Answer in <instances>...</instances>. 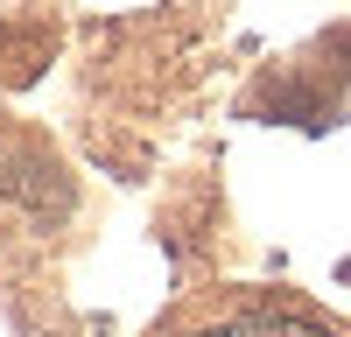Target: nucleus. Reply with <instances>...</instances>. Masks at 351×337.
<instances>
[{
    "label": "nucleus",
    "mask_w": 351,
    "mask_h": 337,
    "mask_svg": "<svg viewBox=\"0 0 351 337\" xmlns=\"http://www.w3.org/2000/svg\"><path fill=\"white\" fill-rule=\"evenodd\" d=\"M204 337H330V330L309 323V316H288V309H260V316L218 323V330H204Z\"/></svg>",
    "instance_id": "nucleus-1"
}]
</instances>
